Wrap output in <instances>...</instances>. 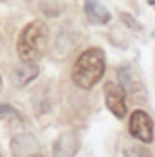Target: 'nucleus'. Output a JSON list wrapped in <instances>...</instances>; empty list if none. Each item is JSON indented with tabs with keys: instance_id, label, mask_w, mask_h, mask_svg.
Segmentation results:
<instances>
[{
	"instance_id": "1",
	"label": "nucleus",
	"mask_w": 155,
	"mask_h": 157,
	"mask_svg": "<svg viewBox=\"0 0 155 157\" xmlns=\"http://www.w3.org/2000/svg\"><path fill=\"white\" fill-rule=\"evenodd\" d=\"M105 52L100 47H90L79 55L72 69V80L82 90L95 87L105 74Z\"/></svg>"
},
{
	"instance_id": "2",
	"label": "nucleus",
	"mask_w": 155,
	"mask_h": 157,
	"mask_svg": "<svg viewBox=\"0 0 155 157\" xmlns=\"http://www.w3.org/2000/svg\"><path fill=\"white\" fill-rule=\"evenodd\" d=\"M49 47V27L42 20H32L22 29L17 39V55L20 60L37 62Z\"/></svg>"
},
{
	"instance_id": "3",
	"label": "nucleus",
	"mask_w": 155,
	"mask_h": 157,
	"mask_svg": "<svg viewBox=\"0 0 155 157\" xmlns=\"http://www.w3.org/2000/svg\"><path fill=\"white\" fill-rule=\"evenodd\" d=\"M128 132L134 139L140 140L142 144L153 142V122L152 117L145 110H134L128 121Z\"/></svg>"
},
{
	"instance_id": "4",
	"label": "nucleus",
	"mask_w": 155,
	"mask_h": 157,
	"mask_svg": "<svg viewBox=\"0 0 155 157\" xmlns=\"http://www.w3.org/2000/svg\"><path fill=\"white\" fill-rule=\"evenodd\" d=\"M125 90L115 82H105L103 85V97H105L107 109L117 119H124L127 115V102H125Z\"/></svg>"
},
{
	"instance_id": "5",
	"label": "nucleus",
	"mask_w": 155,
	"mask_h": 157,
	"mask_svg": "<svg viewBox=\"0 0 155 157\" xmlns=\"http://www.w3.org/2000/svg\"><path fill=\"white\" fill-rule=\"evenodd\" d=\"M10 151L17 157H30V155H40L42 149H40L39 140L35 136L28 132H18L12 137L10 140Z\"/></svg>"
},
{
	"instance_id": "6",
	"label": "nucleus",
	"mask_w": 155,
	"mask_h": 157,
	"mask_svg": "<svg viewBox=\"0 0 155 157\" xmlns=\"http://www.w3.org/2000/svg\"><path fill=\"white\" fill-rule=\"evenodd\" d=\"M39 77V65L35 62H25L22 60L20 63H17L10 72V82L13 87L17 89H24L27 87L30 82H34Z\"/></svg>"
},
{
	"instance_id": "7",
	"label": "nucleus",
	"mask_w": 155,
	"mask_h": 157,
	"mask_svg": "<svg viewBox=\"0 0 155 157\" xmlns=\"http://www.w3.org/2000/svg\"><path fill=\"white\" fill-rule=\"evenodd\" d=\"M117 77H119V85L125 90V94H137L143 89L140 75L132 65H120L117 69Z\"/></svg>"
},
{
	"instance_id": "8",
	"label": "nucleus",
	"mask_w": 155,
	"mask_h": 157,
	"mask_svg": "<svg viewBox=\"0 0 155 157\" xmlns=\"http://www.w3.org/2000/svg\"><path fill=\"white\" fill-rule=\"evenodd\" d=\"M79 149H80V137L75 132H64L55 140L52 154L70 157V155H75L79 152Z\"/></svg>"
},
{
	"instance_id": "9",
	"label": "nucleus",
	"mask_w": 155,
	"mask_h": 157,
	"mask_svg": "<svg viewBox=\"0 0 155 157\" xmlns=\"http://www.w3.org/2000/svg\"><path fill=\"white\" fill-rule=\"evenodd\" d=\"M83 12L90 24L94 25H107L110 22V12L105 9V5L100 0H85L83 2Z\"/></svg>"
},
{
	"instance_id": "10",
	"label": "nucleus",
	"mask_w": 155,
	"mask_h": 157,
	"mask_svg": "<svg viewBox=\"0 0 155 157\" xmlns=\"http://www.w3.org/2000/svg\"><path fill=\"white\" fill-rule=\"evenodd\" d=\"M120 20L124 22L125 27L132 29V30H143L142 24H138V22L135 20V18L132 17L130 13H127V12H122V13H120Z\"/></svg>"
},
{
	"instance_id": "11",
	"label": "nucleus",
	"mask_w": 155,
	"mask_h": 157,
	"mask_svg": "<svg viewBox=\"0 0 155 157\" xmlns=\"http://www.w3.org/2000/svg\"><path fill=\"white\" fill-rule=\"evenodd\" d=\"M7 115H15L20 117V114L13 109L12 105H7V104H0V117H7Z\"/></svg>"
},
{
	"instance_id": "12",
	"label": "nucleus",
	"mask_w": 155,
	"mask_h": 157,
	"mask_svg": "<svg viewBox=\"0 0 155 157\" xmlns=\"http://www.w3.org/2000/svg\"><path fill=\"white\" fill-rule=\"evenodd\" d=\"M147 3H149V5L152 7V5H155V0H147Z\"/></svg>"
},
{
	"instance_id": "13",
	"label": "nucleus",
	"mask_w": 155,
	"mask_h": 157,
	"mask_svg": "<svg viewBox=\"0 0 155 157\" xmlns=\"http://www.w3.org/2000/svg\"><path fill=\"white\" fill-rule=\"evenodd\" d=\"M2 87H3V82H2V77H0V92H2Z\"/></svg>"
}]
</instances>
